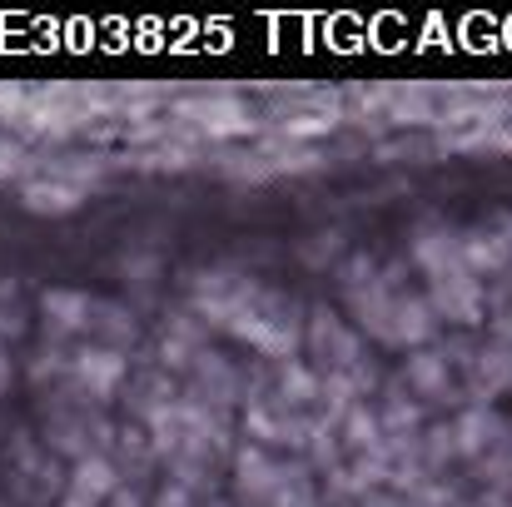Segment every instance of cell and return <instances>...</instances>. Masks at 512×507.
Returning a JSON list of instances; mask_svg holds the SVG:
<instances>
[{
    "mask_svg": "<svg viewBox=\"0 0 512 507\" xmlns=\"http://www.w3.org/2000/svg\"><path fill=\"white\" fill-rule=\"evenodd\" d=\"M75 478H80V483H75V498H70V507H95L105 493H110V468H105V463H85Z\"/></svg>",
    "mask_w": 512,
    "mask_h": 507,
    "instance_id": "cell-1",
    "label": "cell"
},
{
    "mask_svg": "<svg viewBox=\"0 0 512 507\" xmlns=\"http://www.w3.org/2000/svg\"><path fill=\"white\" fill-rule=\"evenodd\" d=\"M25 199H30V209H55V214L80 204V199H75L70 189H60V184H30V189H25Z\"/></svg>",
    "mask_w": 512,
    "mask_h": 507,
    "instance_id": "cell-2",
    "label": "cell"
}]
</instances>
